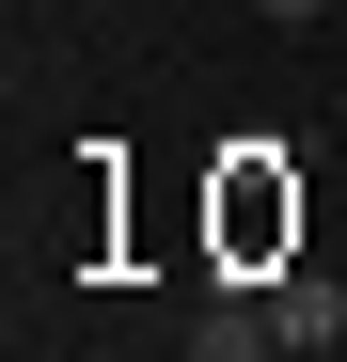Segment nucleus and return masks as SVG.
I'll use <instances>...</instances> for the list:
<instances>
[{
  "label": "nucleus",
  "instance_id": "obj_2",
  "mask_svg": "<svg viewBox=\"0 0 347 362\" xmlns=\"http://www.w3.org/2000/svg\"><path fill=\"white\" fill-rule=\"evenodd\" d=\"M268 315H284V346L316 362V346H331V315H347V299H331V284H300V268H284V284H268Z\"/></svg>",
  "mask_w": 347,
  "mask_h": 362
},
{
  "label": "nucleus",
  "instance_id": "obj_3",
  "mask_svg": "<svg viewBox=\"0 0 347 362\" xmlns=\"http://www.w3.org/2000/svg\"><path fill=\"white\" fill-rule=\"evenodd\" d=\"M253 16H268V32H316V16H331V0H253Z\"/></svg>",
  "mask_w": 347,
  "mask_h": 362
},
{
  "label": "nucleus",
  "instance_id": "obj_1",
  "mask_svg": "<svg viewBox=\"0 0 347 362\" xmlns=\"http://www.w3.org/2000/svg\"><path fill=\"white\" fill-rule=\"evenodd\" d=\"M190 362H284V315L268 299H221V315L190 331Z\"/></svg>",
  "mask_w": 347,
  "mask_h": 362
}]
</instances>
